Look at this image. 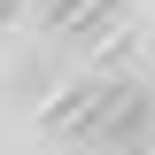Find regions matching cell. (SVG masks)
<instances>
[{
  "label": "cell",
  "mask_w": 155,
  "mask_h": 155,
  "mask_svg": "<svg viewBox=\"0 0 155 155\" xmlns=\"http://www.w3.org/2000/svg\"><path fill=\"white\" fill-rule=\"evenodd\" d=\"M39 8H47V16L62 23V16H85V8H93V0H39Z\"/></svg>",
  "instance_id": "cell-2"
},
{
  "label": "cell",
  "mask_w": 155,
  "mask_h": 155,
  "mask_svg": "<svg viewBox=\"0 0 155 155\" xmlns=\"http://www.w3.org/2000/svg\"><path fill=\"white\" fill-rule=\"evenodd\" d=\"M124 155H140V147H124Z\"/></svg>",
  "instance_id": "cell-3"
},
{
  "label": "cell",
  "mask_w": 155,
  "mask_h": 155,
  "mask_svg": "<svg viewBox=\"0 0 155 155\" xmlns=\"http://www.w3.org/2000/svg\"><path fill=\"white\" fill-rule=\"evenodd\" d=\"M85 132L116 140V155H124L140 132H147V93H140V85H124V93H93V124H85Z\"/></svg>",
  "instance_id": "cell-1"
}]
</instances>
